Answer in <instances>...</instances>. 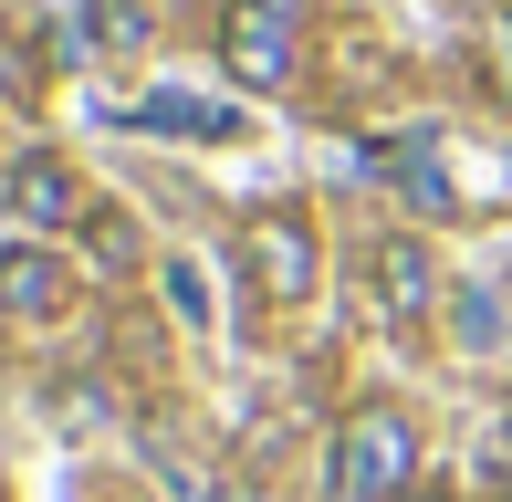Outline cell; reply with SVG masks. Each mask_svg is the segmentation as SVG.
<instances>
[{"label":"cell","instance_id":"cell-6","mask_svg":"<svg viewBox=\"0 0 512 502\" xmlns=\"http://www.w3.org/2000/svg\"><path fill=\"white\" fill-rule=\"evenodd\" d=\"M11 210L32 220V231H63V220H74V168H63L53 147L11 157Z\"/></svg>","mask_w":512,"mask_h":502},{"label":"cell","instance_id":"cell-1","mask_svg":"<svg viewBox=\"0 0 512 502\" xmlns=\"http://www.w3.org/2000/svg\"><path fill=\"white\" fill-rule=\"evenodd\" d=\"M398 492H418V429L408 408L356 398L335 419V502H398Z\"/></svg>","mask_w":512,"mask_h":502},{"label":"cell","instance_id":"cell-12","mask_svg":"<svg viewBox=\"0 0 512 502\" xmlns=\"http://www.w3.org/2000/svg\"><path fill=\"white\" fill-rule=\"evenodd\" d=\"M157 283H168V304L189 314V325H209V283H199V262H168Z\"/></svg>","mask_w":512,"mask_h":502},{"label":"cell","instance_id":"cell-7","mask_svg":"<svg viewBox=\"0 0 512 502\" xmlns=\"http://www.w3.org/2000/svg\"><path fill=\"white\" fill-rule=\"evenodd\" d=\"M147 32H157V0H84V42H105V53H136Z\"/></svg>","mask_w":512,"mask_h":502},{"label":"cell","instance_id":"cell-13","mask_svg":"<svg viewBox=\"0 0 512 502\" xmlns=\"http://www.w3.org/2000/svg\"><path fill=\"white\" fill-rule=\"evenodd\" d=\"M168 482H178V502H241V492H220V482H209V471H168Z\"/></svg>","mask_w":512,"mask_h":502},{"label":"cell","instance_id":"cell-10","mask_svg":"<svg viewBox=\"0 0 512 502\" xmlns=\"http://www.w3.org/2000/svg\"><path fill=\"white\" fill-rule=\"evenodd\" d=\"M387 178H398V189H408L429 220L450 210V178H439V157H429V147H398V157H387Z\"/></svg>","mask_w":512,"mask_h":502},{"label":"cell","instance_id":"cell-8","mask_svg":"<svg viewBox=\"0 0 512 502\" xmlns=\"http://www.w3.org/2000/svg\"><path fill=\"white\" fill-rule=\"evenodd\" d=\"M439 314H450V346H460V356H492L502 335H512V314L492 304V293H450Z\"/></svg>","mask_w":512,"mask_h":502},{"label":"cell","instance_id":"cell-3","mask_svg":"<svg viewBox=\"0 0 512 502\" xmlns=\"http://www.w3.org/2000/svg\"><path fill=\"white\" fill-rule=\"evenodd\" d=\"M220 53H230V74H241L251 95H283V84H293V21H283V11H262V0H230Z\"/></svg>","mask_w":512,"mask_h":502},{"label":"cell","instance_id":"cell-5","mask_svg":"<svg viewBox=\"0 0 512 502\" xmlns=\"http://www.w3.org/2000/svg\"><path fill=\"white\" fill-rule=\"evenodd\" d=\"M366 293H377V314H429V304H450V293H439V262H429V241H418V231H387L377 251H366Z\"/></svg>","mask_w":512,"mask_h":502},{"label":"cell","instance_id":"cell-9","mask_svg":"<svg viewBox=\"0 0 512 502\" xmlns=\"http://www.w3.org/2000/svg\"><path fill=\"white\" fill-rule=\"evenodd\" d=\"M136 126H157V136H220L230 116H220L209 95H147V105H136Z\"/></svg>","mask_w":512,"mask_h":502},{"label":"cell","instance_id":"cell-14","mask_svg":"<svg viewBox=\"0 0 512 502\" xmlns=\"http://www.w3.org/2000/svg\"><path fill=\"white\" fill-rule=\"evenodd\" d=\"M408 502H450V492H408Z\"/></svg>","mask_w":512,"mask_h":502},{"label":"cell","instance_id":"cell-4","mask_svg":"<svg viewBox=\"0 0 512 502\" xmlns=\"http://www.w3.org/2000/svg\"><path fill=\"white\" fill-rule=\"evenodd\" d=\"M0 314H21V325L74 314V262H53L42 241H0Z\"/></svg>","mask_w":512,"mask_h":502},{"label":"cell","instance_id":"cell-11","mask_svg":"<svg viewBox=\"0 0 512 502\" xmlns=\"http://www.w3.org/2000/svg\"><path fill=\"white\" fill-rule=\"evenodd\" d=\"M84 251H95L105 272H126V262H136V220H126V210H95V220H84Z\"/></svg>","mask_w":512,"mask_h":502},{"label":"cell","instance_id":"cell-2","mask_svg":"<svg viewBox=\"0 0 512 502\" xmlns=\"http://www.w3.org/2000/svg\"><path fill=\"white\" fill-rule=\"evenodd\" d=\"M241 251H251V283H262V304H304V293L324 283V262H314V231L293 210H262L241 231Z\"/></svg>","mask_w":512,"mask_h":502}]
</instances>
